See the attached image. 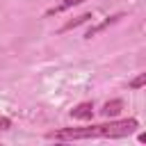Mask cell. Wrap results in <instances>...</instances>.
<instances>
[{"label":"cell","mask_w":146,"mask_h":146,"mask_svg":"<svg viewBox=\"0 0 146 146\" xmlns=\"http://www.w3.org/2000/svg\"><path fill=\"white\" fill-rule=\"evenodd\" d=\"M139 128L137 119H110L105 123H91L82 128H59L46 135L55 141H87V139H123Z\"/></svg>","instance_id":"6da1fadb"},{"label":"cell","mask_w":146,"mask_h":146,"mask_svg":"<svg viewBox=\"0 0 146 146\" xmlns=\"http://www.w3.org/2000/svg\"><path fill=\"white\" fill-rule=\"evenodd\" d=\"M123 16H125V14H121V11H119V14H112V16H107V18H105V21H100L98 25H94V27H89V30L84 32V39H94L96 34H100V32H105L107 27H112L114 23H119V21H121Z\"/></svg>","instance_id":"7a4b0ae2"},{"label":"cell","mask_w":146,"mask_h":146,"mask_svg":"<svg viewBox=\"0 0 146 146\" xmlns=\"http://www.w3.org/2000/svg\"><path fill=\"white\" fill-rule=\"evenodd\" d=\"M71 119H78V121H91L94 116V103L91 100H84V103H78L71 107Z\"/></svg>","instance_id":"3957f363"},{"label":"cell","mask_w":146,"mask_h":146,"mask_svg":"<svg viewBox=\"0 0 146 146\" xmlns=\"http://www.w3.org/2000/svg\"><path fill=\"white\" fill-rule=\"evenodd\" d=\"M82 2H87V0H57L50 9H46V18H50V16H57V14H64V11H68V9H73V7H78V5H82Z\"/></svg>","instance_id":"277c9868"},{"label":"cell","mask_w":146,"mask_h":146,"mask_svg":"<svg viewBox=\"0 0 146 146\" xmlns=\"http://www.w3.org/2000/svg\"><path fill=\"white\" fill-rule=\"evenodd\" d=\"M125 107V103L121 100V98H114V100H107L105 105H103V110H100V114L105 116V119H116L119 114H121V110Z\"/></svg>","instance_id":"5b68a950"},{"label":"cell","mask_w":146,"mask_h":146,"mask_svg":"<svg viewBox=\"0 0 146 146\" xmlns=\"http://www.w3.org/2000/svg\"><path fill=\"white\" fill-rule=\"evenodd\" d=\"M94 16L91 14H82V16H78V18H73V21H66L62 27H59V34H64V32H68V30H73V27H78V25H82V23H87V21H91Z\"/></svg>","instance_id":"8992f818"},{"label":"cell","mask_w":146,"mask_h":146,"mask_svg":"<svg viewBox=\"0 0 146 146\" xmlns=\"http://www.w3.org/2000/svg\"><path fill=\"white\" fill-rule=\"evenodd\" d=\"M144 84H146V73H139V75H135V78L128 82V89H135V91H137V89H141Z\"/></svg>","instance_id":"52a82bcc"},{"label":"cell","mask_w":146,"mask_h":146,"mask_svg":"<svg viewBox=\"0 0 146 146\" xmlns=\"http://www.w3.org/2000/svg\"><path fill=\"white\" fill-rule=\"evenodd\" d=\"M9 128H11V119L0 114V132H5V130H9Z\"/></svg>","instance_id":"ba28073f"},{"label":"cell","mask_w":146,"mask_h":146,"mask_svg":"<svg viewBox=\"0 0 146 146\" xmlns=\"http://www.w3.org/2000/svg\"><path fill=\"white\" fill-rule=\"evenodd\" d=\"M137 141H141V144H144V141H146V135H144V132H139V135H137Z\"/></svg>","instance_id":"9c48e42d"}]
</instances>
